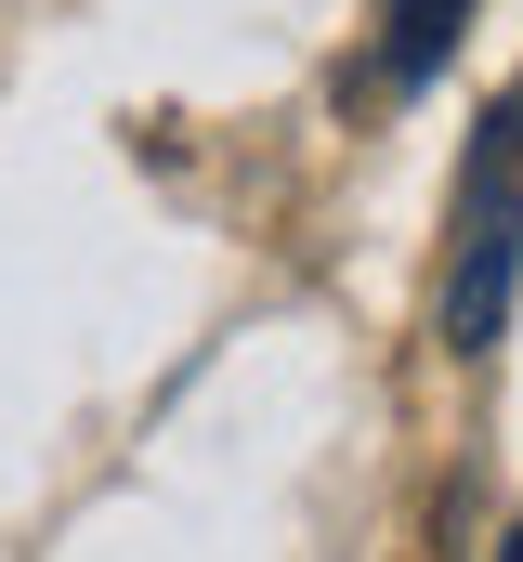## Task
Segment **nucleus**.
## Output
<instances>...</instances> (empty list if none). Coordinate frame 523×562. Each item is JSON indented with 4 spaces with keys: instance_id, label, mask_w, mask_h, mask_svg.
<instances>
[{
    "instance_id": "f257e3e1",
    "label": "nucleus",
    "mask_w": 523,
    "mask_h": 562,
    "mask_svg": "<svg viewBox=\"0 0 523 562\" xmlns=\"http://www.w3.org/2000/svg\"><path fill=\"white\" fill-rule=\"evenodd\" d=\"M523 288V92L485 105V144L458 170V262H445V353H498Z\"/></svg>"
},
{
    "instance_id": "f03ea898",
    "label": "nucleus",
    "mask_w": 523,
    "mask_h": 562,
    "mask_svg": "<svg viewBox=\"0 0 523 562\" xmlns=\"http://www.w3.org/2000/svg\"><path fill=\"white\" fill-rule=\"evenodd\" d=\"M458 26H471V0H380V79L419 92V79L458 53Z\"/></svg>"
},
{
    "instance_id": "7ed1b4c3",
    "label": "nucleus",
    "mask_w": 523,
    "mask_h": 562,
    "mask_svg": "<svg viewBox=\"0 0 523 562\" xmlns=\"http://www.w3.org/2000/svg\"><path fill=\"white\" fill-rule=\"evenodd\" d=\"M498 562H523V524H511V550H498Z\"/></svg>"
}]
</instances>
